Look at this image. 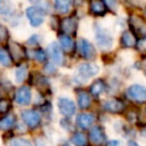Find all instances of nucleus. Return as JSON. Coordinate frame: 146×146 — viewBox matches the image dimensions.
Instances as JSON below:
<instances>
[{
	"instance_id": "f257e3e1",
	"label": "nucleus",
	"mask_w": 146,
	"mask_h": 146,
	"mask_svg": "<svg viewBox=\"0 0 146 146\" xmlns=\"http://www.w3.org/2000/svg\"><path fill=\"white\" fill-rule=\"evenodd\" d=\"M26 17L33 27L40 26L44 22V10L38 6H30L25 10Z\"/></svg>"
},
{
	"instance_id": "f03ea898",
	"label": "nucleus",
	"mask_w": 146,
	"mask_h": 146,
	"mask_svg": "<svg viewBox=\"0 0 146 146\" xmlns=\"http://www.w3.org/2000/svg\"><path fill=\"white\" fill-rule=\"evenodd\" d=\"M98 66L95 64H90V63H83L80 64L78 66V76L75 78L76 80H79V83H83V81L88 80L89 78L96 75L98 73Z\"/></svg>"
},
{
	"instance_id": "7ed1b4c3",
	"label": "nucleus",
	"mask_w": 146,
	"mask_h": 146,
	"mask_svg": "<svg viewBox=\"0 0 146 146\" xmlns=\"http://www.w3.org/2000/svg\"><path fill=\"white\" fill-rule=\"evenodd\" d=\"M127 96L137 103L146 102V88L140 84H132L127 89Z\"/></svg>"
},
{
	"instance_id": "20e7f679",
	"label": "nucleus",
	"mask_w": 146,
	"mask_h": 146,
	"mask_svg": "<svg viewBox=\"0 0 146 146\" xmlns=\"http://www.w3.org/2000/svg\"><path fill=\"white\" fill-rule=\"evenodd\" d=\"M129 23H130V26H131L132 31L135 32V34H137L141 38L146 36V22L144 18H141L140 16H137V15H131Z\"/></svg>"
},
{
	"instance_id": "39448f33",
	"label": "nucleus",
	"mask_w": 146,
	"mask_h": 146,
	"mask_svg": "<svg viewBox=\"0 0 146 146\" xmlns=\"http://www.w3.org/2000/svg\"><path fill=\"white\" fill-rule=\"evenodd\" d=\"M96 41L102 49H110L113 44V39L111 34L104 29H98L96 31Z\"/></svg>"
},
{
	"instance_id": "423d86ee",
	"label": "nucleus",
	"mask_w": 146,
	"mask_h": 146,
	"mask_svg": "<svg viewBox=\"0 0 146 146\" xmlns=\"http://www.w3.org/2000/svg\"><path fill=\"white\" fill-rule=\"evenodd\" d=\"M22 119L26 123V125L32 128V129L36 128L40 124V121H41L40 114L36 111H33V110H26V111L22 112Z\"/></svg>"
},
{
	"instance_id": "0eeeda50",
	"label": "nucleus",
	"mask_w": 146,
	"mask_h": 146,
	"mask_svg": "<svg viewBox=\"0 0 146 146\" xmlns=\"http://www.w3.org/2000/svg\"><path fill=\"white\" fill-rule=\"evenodd\" d=\"M78 49H79L80 55L86 59H91V58L95 57V49H94L92 44L86 39H80L79 40Z\"/></svg>"
},
{
	"instance_id": "6e6552de",
	"label": "nucleus",
	"mask_w": 146,
	"mask_h": 146,
	"mask_svg": "<svg viewBox=\"0 0 146 146\" xmlns=\"http://www.w3.org/2000/svg\"><path fill=\"white\" fill-rule=\"evenodd\" d=\"M58 108H59V112L65 116H72L75 113V105L68 98L60 97L58 99Z\"/></svg>"
},
{
	"instance_id": "1a4fd4ad",
	"label": "nucleus",
	"mask_w": 146,
	"mask_h": 146,
	"mask_svg": "<svg viewBox=\"0 0 146 146\" xmlns=\"http://www.w3.org/2000/svg\"><path fill=\"white\" fill-rule=\"evenodd\" d=\"M16 103L19 105H27L31 102V90L29 87H21L17 91H16V96H15Z\"/></svg>"
},
{
	"instance_id": "9d476101",
	"label": "nucleus",
	"mask_w": 146,
	"mask_h": 146,
	"mask_svg": "<svg viewBox=\"0 0 146 146\" xmlns=\"http://www.w3.org/2000/svg\"><path fill=\"white\" fill-rule=\"evenodd\" d=\"M94 122H95V116L89 113H81L76 117V125L82 130L89 129L94 124Z\"/></svg>"
},
{
	"instance_id": "9b49d317",
	"label": "nucleus",
	"mask_w": 146,
	"mask_h": 146,
	"mask_svg": "<svg viewBox=\"0 0 146 146\" xmlns=\"http://www.w3.org/2000/svg\"><path fill=\"white\" fill-rule=\"evenodd\" d=\"M89 137H90V141L94 145H97V146L102 145L105 141V139H106L105 132H104L102 127H94V128H91Z\"/></svg>"
},
{
	"instance_id": "f8f14e48",
	"label": "nucleus",
	"mask_w": 146,
	"mask_h": 146,
	"mask_svg": "<svg viewBox=\"0 0 146 146\" xmlns=\"http://www.w3.org/2000/svg\"><path fill=\"white\" fill-rule=\"evenodd\" d=\"M48 52L50 55V58L52 59V62L55 64H58L60 65L63 63V52H62V49L56 43V42H52L49 44L48 47Z\"/></svg>"
},
{
	"instance_id": "ddd939ff",
	"label": "nucleus",
	"mask_w": 146,
	"mask_h": 146,
	"mask_svg": "<svg viewBox=\"0 0 146 146\" xmlns=\"http://www.w3.org/2000/svg\"><path fill=\"white\" fill-rule=\"evenodd\" d=\"M104 110L110 113H121L124 110V105L119 99H108L104 104Z\"/></svg>"
},
{
	"instance_id": "4468645a",
	"label": "nucleus",
	"mask_w": 146,
	"mask_h": 146,
	"mask_svg": "<svg viewBox=\"0 0 146 146\" xmlns=\"http://www.w3.org/2000/svg\"><path fill=\"white\" fill-rule=\"evenodd\" d=\"M9 50H10V55L14 58V60L19 62L25 57V50L24 48L17 43V42H10L9 43Z\"/></svg>"
},
{
	"instance_id": "2eb2a0df",
	"label": "nucleus",
	"mask_w": 146,
	"mask_h": 146,
	"mask_svg": "<svg viewBox=\"0 0 146 146\" xmlns=\"http://www.w3.org/2000/svg\"><path fill=\"white\" fill-rule=\"evenodd\" d=\"M90 13L94 15H104L106 11L105 2L103 0H90Z\"/></svg>"
},
{
	"instance_id": "dca6fc26",
	"label": "nucleus",
	"mask_w": 146,
	"mask_h": 146,
	"mask_svg": "<svg viewBox=\"0 0 146 146\" xmlns=\"http://www.w3.org/2000/svg\"><path fill=\"white\" fill-rule=\"evenodd\" d=\"M62 30L67 33V34H73L76 30V21L72 17H67V18H64L62 21Z\"/></svg>"
},
{
	"instance_id": "f3484780",
	"label": "nucleus",
	"mask_w": 146,
	"mask_h": 146,
	"mask_svg": "<svg viewBox=\"0 0 146 146\" xmlns=\"http://www.w3.org/2000/svg\"><path fill=\"white\" fill-rule=\"evenodd\" d=\"M121 43H122L123 47H127V48L135 47L137 44V40H136L135 34H132L130 31L123 32L122 35H121Z\"/></svg>"
},
{
	"instance_id": "a211bd4d",
	"label": "nucleus",
	"mask_w": 146,
	"mask_h": 146,
	"mask_svg": "<svg viewBox=\"0 0 146 146\" xmlns=\"http://www.w3.org/2000/svg\"><path fill=\"white\" fill-rule=\"evenodd\" d=\"M78 104H79V107L82 108V110L88 108L91 104V98H90L89 94H87L83 90L79 91L78 92Z\"/></svg>"
},
{
	"instance_id": "6ab92c4d",
	"label": "nucleus",
	"mask_w": 146,
	"mask_h": 146,
	"mask_svg": "<svg viewBox=\"0 0 146 146\" xmlns=\"http://www.w3.org/2000/svg\"><path fill=\"white\" fill-rule=\"evenodd\" d=\"M59 43H60L62 49H64L65 51H67V52L72 51V49H73V40L67 34H62L59 36Z\"/></svg>"
},
{
	"instance_id": "aec40b11",
	"label": "nucleus",
	"mask_w": 146,
	"mask_h": 146,
	"mask_svg": "<svg viewBox=\"0 0 146 146\" xmlns=\"http://www.w3.org/2000/svg\"><path fill=\"white\" fill-rule=\"evenodd\" d=\"M55 8L58 13L66 14L71 8V0H55Z\"/></svg>"
},
{
	"instance_id": "412c9836",
	"label": "nucleus",
	"mask_w": 146,
	"mask_h": 146,
	"mask_svg": "<svg viewBox=\"0 0 146 146\" xmlns=\"http://www.w3.org/2000/svg\"><path fill=\"white\" fill-rule=\"evenodd\" d=\"M105 91V83L103 80H97L90 86V92L94 96H98Z\"/></svg>"
},
{
	"instance_id": "4be33fe9",
	"label": "nucleus",
	"mask_w": 146,
	"mask_h": 146,
	"mask_svg": "<svg viewBox=\"0 0 146 146\" xmlns=\"http://www.w3.org/2000/svg\"><path fill=\"white\" fill-rule=\"evenodd\" d=\"M72 143L75 146H86L87 145V138L82 132H75L72 137Z\"/></svg>"
},
{
	"instance_id": "5701e85b",
	"label": "nucleus",
	"mask_w": 146,
	"mask_h": 146,
	"mask_svg": "<svg viewBox=\"0 0 146 146\" xmlns=\"http://www.w3.org/2000/svg\"><path fill=\"white\" fill-rule=\"evenodd\" d=\"M15 123V116L14 115H7L3 119L0 120V128L1 129H9Z\"/></svg>"
},
{
	"instance_id": "b1692460",
	"label": "nucleus",
	"mask_w": 146,
	"mask_h": 146,
	"mask_svg": "<svg viewBox=\"0 0 146 146\" xmlns=\"http://www.w3.org/2000/svg\"><path fill=\"white\" fill-rule=\"evenodd\" d=\"M27 76V67L25 65L19 66L16 70V74H15V79L17 82H23L25 80V78Z\"/></svg>"
},
{
	"instance_id": "393cba45",
	"label": "nucleus",
	"mask_w": 146,
	"mask_h": 146,
	"mask_svg": "<svg viewBox=\"0 0 146 146\" xmlns=\"http://www.w3.org/2000/svg\"><path fill=\"white\" fill-rule=\"evenodd\" d=\"M0 64H2L3 66H10L11 64V58L8 51L5 50L3 48H0Z\"/></svg>"
},
{
	"instance_id": "a878e982",
	"label": "nucleus",
	"mask_w": 146,
	"mask_h": 146,
	"mask_svg": "<svg viewBox=\"0 0 146 146\" xmlns=\"http://www.w3.org/2000/svg\"><path fill=\"white\" fill-rule=\"evenodd\" d=\"M9 146H32L31 141L24 138H14L10 140Z\"/></svg>"
},
{
	"instance_id": "bb28decb",
	"label": "nucleus",
	"mask_w": 146,
	"mask_h": 146,
	"mask_svg": "<svg viewBox=\"0 0 146 146\" xmlns=\"http://www.w3.org/2000/svg\"><path fill=\"white\" fill-rule=\"evenodd\" d=\"M33 58L36 59L38 62H44L46 60V52L42 49H35L33 50Z\"/></svg>"
},
{
	"instance_id": "cd10ccee",
	"label": "nucleus",
	"mask_w": 146,
	"mask_h": 146,
	"mask_svg": "<svg viewBox=\"0 0 146 146\" xmlns=\"http://www.w3.org/2000/svg\"><path fill=\"white\" fill-rule=\"evenodd\" d=\"M10 103L7 99H0V114H5L9 111Z\"/></svg>"
},
{
	"instance_id": "c85d7f7f",
	"label": "nucleus",
	"mask_w": 146,
	"mask_h": 146,
	"mask_svg": "<svg viewBox=\"0 0 146 146\" xmlns=\"http://www.w3.org/2000/svg\"><path fill=\"white\" fill-rule=\"evenodd\" d=\"M33 5H36L38 7H40V8H42L43 10H46V9H49V6H48V2L46 1V0H30Z\"/></svg>"
},
{
	"instance_id": "c756f323",
	"label": "nucleus",
	"mask_w": 146,
	"mask_h": 146,
	"mask_svg": "<svg viewBox=\"0 0 146 146\" xmlns=\"http://www.w3.org/2000/svg\"><path fill=\"white\" fill-rule=\"evenodd\" d=\"M7 39H8V31H7L6 26L0 23V41L3 42V41H6Z\"/></svg>"
},
{
	"instance_id": "7c9ffc66",
	"label": "nucleus",
	"mask_w": 146,
	"mask_h": 146,
	"mask_svg": "<svg viewBox=\"0 0 146 146\" xmlns=\"http://www.w3.org/2000/svg\"><path fill=\"white\" fill-rule=\"evenodd\" d=\"M137 47H138V49L140 50V51H143V52H146V39H143V40H140L139 42H137V44H136Z\"/></svg>"
},
{
	"instance_id": "2f4dec72",
	"label": "nucleus",
	"mask_w": 146,
	"mask_h": 146,
	"mask_svg": "<svg viewBox=\"0 0 146 146\" xmlns=\"http://www.w3.org/2000/svg\"><path fill=\"white\" fill-rule=\"evenodd\" d=\"M104 2L110 7V9L115 10V9L117 8V2H116V0H104Z\"/></svg>"
},
{
	"instance_id": "473e14b6",
	"label": "nucleus",
	"mask_w": 146,
	"mask_h": 146,
	"mask_svg": "<svg viewBox=\"0 0 146 146\" xmlns=\"http://www.w3.org/2000/svg\"><path fill=\"white\" fill-rule=\"evenodd\" d=\"M27 41H29V43H30V44H36V43L39 42V35L34 34V35H32Z\"/></svg>"
},
{
	"instance_id": "72a5a7b5",
	"label": "nucleus",
	"mask_w": 146,
	"mask_h": 146,
	"mask_svg": "<svg viewBox=\"0 0 146 146\" xmlns=\"http://www.w3.org/2000/svg\"><path fill=\"white\" fill-rule=\"evenodd\" d=\"M119 145H120V143L116 141V140H111L108 143V146H119Z\"/></svg>"
},
{
	"instance_id": "f704fd0d",
	"label": "nucleus",
	"mask_w": 146,
	"mask_h": 146,
	"mask_svg": "<svg viewBox=\"0 0 146 146\" xmlns=\"http://www.w3.org/2000/svg\"><path fill=\"white\" fill-rule=\"evenodd\" d=\"M128 146H139V145H138V144H137L136 141H132V140H131V141H129Z\"/></svg>"
},
{
	"instance_id": "c9c22d12",
	"label": "nucleus",
	"mask_w": 146,
	"mask_h": 146,
	"mask_svg": "<svg viewBox=\"0 0 146 146\" xmlns=\"http://www.w3.org/2000/svg\"><path fill=\"white\" fill-rule=\"evenodd\" d=\"M144 71H145V75H146V62H145V65H144Z\"/></svg>"
},
{
	"instance_id": "e433bc0d",
	"label": "nucleus",
	"mask_w": 146,
	"mask_h": 146,
	"mask_svg": "<svg viewBox=\"0 0 146 146\" xmlns=\"http://www.w3.org/2000/svg\"><path fill=\"white\" fill-rule=\"evenodd\" d=\"M63 146H68V145H67V144H64V145H63Z\"/></svg>"
},
{
	"instance_id": "4c0bfd02",
	"label": "nucleus",
	"mask_w": 146,
	"mask_h": 146,
	"mask_svg": "<svg viewBox=\"0 0 146 146\" xmlns=\"http://www.w3.org/2000/svg\"><path fill=\"white\" fill-rule=\"evenodd\" d=\"M0 7H1V1H0Z\"/></svg>"
}]
</instances>
